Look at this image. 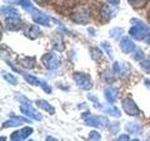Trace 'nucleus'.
Segmentation results:
<instances>
[{
    "instance_id": "nucleus-1",
    "label": "nucleus",
    "mask_w": 150,
    "mask_h": 141,
    "mask_svg": "<svg viewBox=\"0 0 150 141\" xmlns=\"http://www.w3.org/2000/svg\"><path fill=\"white\" fill-rule=\"evenodd\" d=\"M131 27L129 28V35L137 41H143L150 36V27L139 19H131Z\"/></svg>"
},
{
    "instance_id": "nucleus-2",
    "label": "nucleus",
    "mask_w": 150,
    "mask_h": 141,
    "mask_svg": "<svg viewBox=\"0 0 150 141\" xmlns=\"http://www.w3.org/2000/svg\"><path fill=\"white\" fill-rule=\"evenodd\" d=\"M70 19L79 25H84L88 23L90 19V12L88 8L83 5L77 6L70 13Z\"/></svg>"
},
{
    "instance_id": "nucleus-3",
    "label": "nucleus",
    "mask_w": 150,
    "mask_h": 141,
    "mask_svg": "<svg viewBox=\"0 0 150 141\" xmlns=\"http://www.w3.org/2000/svg\"><path fill=\"white\" fill-rule=\"evenodd\" d=\"M82 119L84 120V123L87 126L95 127V128H103V127H107L109 124V120L105 117L91 116V114H89V113L83 114Z\"/></svg>"
},
{
    "instance_id": "nucleus-4",
    "label": "nucleus",
    "mask_w": 150,
    "mask_h": 141,
    "mask_svg": "<svg viewBox=\"0 0 150 141\" xmlns=\"http://www.w3.org/2000/svg\"><path fill=\"white\" fill-rule=\"evenodd\" d=\"M73 79L76 82L77 86L83 89V90H90L93 88V83L90 79V76L83 73H74Z\"/></svg>"
},
{
    "instance_id": "nucleus-5",
    "label": "nucleus",
    "mask_w": 150,
    "mask_h": 141,
    "mask_svg": "<svg viewBox=\"0 0 150 141\" xmlns=\"http://www.w3.org/2000/svg\"><path fill=\"white\" fill-rule=\"evenodd\" d=\"M41 60L43 65L50 70L57 69L61 64V59L55 53H48L44 55Z\"/></svg>"
},
{
    "instance_id": "nucleus-6",
    "label": "nucleus",
    "mask_w": 150,
    "mask_h": 141,
    "mask_svg": "<svg viewBox=\"0 0 150 141\" xmlns=\"http://www.w3.org/2000/svg\"><path fill=\"white\" fill-rule=\"evenodd\" d=\"M122 107H123L124 111L129 116H138L140 114L139 107L129 98H125L122 101Z\"/></svg>"
},
{
    "instance_id": "nucleus-7",
    "label": "nucleus",
    "mask_w": 150,
    "mask_h": 141,
    "mask_svg": "<svg viewBox=\"0 0 150 141\" xmlns=\"http://www.w3.org/2000/svg\"><path fill=\"white\" fill-rule=\"evenodd\" d=\"M20 111L23 113V115L33 119L35 120H40L42 119V116L40 112L35 110L34 108L31 106V105H27V103H22L20 107Z\"/></svg>"
},
{
    "instance_id": "nucleus-8",
    "label": "nucleus",
    "mask_w": 150,
    "mask_h": 141,
    "mask_svg": "<svg viewBox=\"0 0 150 141\" xmlns=\"http://www.w3.org/2000/svg\"><path fill=\"white\" fill-rule=\"evenodd\" d=\"M32 133H33V128H31V127H23V129L13 132V133L11 135V139L16 140V141L25 140Z\"/></svg>"
},
{
    "instance_id": "nucleus-9",
    "label": "nucleus",
    "mask_w": 150,
    "mask_h": 141,
    "mask_svg": "<svg viewBox=\"0 0 150 141\" xmlns=\"http://www.w3.org/2000/svg\"><path fill=\"white\" fill-rule=\"evenodd\" d=\"M112 72H114L117 76H119L121 78H125L127 75H128L129 69V66L123 63V62H119V61H115V62L112 64Z\"/></svg>"
},
{
    "instance_id": "nucleus-10",
    "label": "nucleus",
    "mask_w": 150,
    "mask_h": 141,
    "mask_svg": "<svg viewBox=\"0 0 150 141\" xmlns=\"http://www.w3.org/2000/svg\"><path fill=\"white\" fill-rule=\"evenodd\" d=\"M117 11H118V9L112 7V6H108V5H105L100 9V17L105 21H109L112 18H114L116 14Z\"/></svg>"
},
{
    "instance_id": "nucleus-11",
    "label": "nucleus",
    "mask_w": 150,
    "mask_h": 141,
    "mask_svg": "<svg viewBox=\"0 0 150 141\" xmlns=\"http://www.w3.org/2000/svg\"><path fill=\"white\" fill-rule=\"evenodd\" d=\"M32 16L35 23L39 24V25L45 26H50V23H51L50 18L47 16L46 14L42 13L41 11H39L37 9L35 12L32 13Z\"/></svg>"
},
{
    "instance_id": "nucleus-12",
    "label": "nucleus",
    "mask_w": 150,
    "mask_h": 141,
    "mask_svg": "<svg viewBox=\"0 0 150 141\" xmlns=\"http://www.w3.org/2000/svg\"><path fill=\"white\" fill-rule=\"evenodd\" d=\"M23 122H26V123H29L30 120L25 119L23 117H13L12 119L6 120L5 122H3L2 127L3 128H9V127H17V126H20L23 124Z\"/></svg>"
},
{
    "instance_id": "nucleus-13",
    "label": "nucleus",
    "mask_w": 150,
    "mask_h": 141,
    "mask_svg": "<svg viewBox=\"0 0 150 141\" xmlns=\"http://www.w3.org/2000/svg\"><path fill=\"white\" fill-rule=\"evenodd\" d=\"M120 47H121V50L123 51L125 54H129L135 50L136 46L134 44V42L131 41L129 38L124 37L123 39L120 41Z\"/></svg>"
},
{
    "instance_id": "nucleus-14",
    "label": "nucleus",
    "mask_w": 150,
    "mask_h": 141,
    "mask_svg": "<svg viewBox=\"0 0 150 141\" xmlns=\"http://www.w3.org/2000/svg\"><path fill=\"white\" fill-rule=\"evenodd\" d=\"M23 26V22L20 18H7L6 19V27L7 29L11 31L19 30Z\"/></svg>"
},
{
    "instance_id": "nucleus-15",
    "label": "nucleus",
    "mask_w": 150,
    "mask_h": 141,
    "mask_svg": "<svg viewBox=\"0 0 150 141\" xmlns=\"http://www.w3.org/2000/svg\"><path fill=\"white\" fill-rule=\"evenodd\" d=\"M1 13L6 18H19L20 12L14 7L11 6H3L1 8Z\"/></svg>"
},
{
    "instance_id": "nucleus-16",
    "label": "nucleus",
    "mask_w": 150,
    "mask_h": 141,
    "mask_svg": "<svg viewBox=\"0 0 150 141\" xmlns=\"http://www.w3.org/2000/svg\"><path fill=\"white\" fill-rule=\"evenodd\" d=\"M118 88H107L104 89V97L108 103H112L116 101V98L118 96Z\"/></svg>"
},
{
    "instance_id": "nucleus-17",
    "label": "nucleus",
    "mask_w": 150,
    "mask_h": 141,
    "mask_svg": "<svg viewBox=\"0 0 150 141\" xmlns=\"http://www.w3.org/2000/svg\"><path fill=\"white\" fill-rule=\"evenodd\" d=\"M102 112L105 114H108L114 118H120L121 117V111L115 105H112L109 103H106L102 106Z\"/></svg>"
},
{
    "instance_id": "nucleus-18",
    "label": "nucleus",
    "mask_w": 150,
    "mask_h": 141,
    "mask_svg": "<svg viewBox=\"0 0 150 141\" xmlns=\"http://www.w3.org/2000/svg\"><path fill=\"white\" fill-rule=\"evenodd\" d=\"M19 63L25 69H32L36 65L35 58H30V56H23L19 58Z\"/></svg>"
},
{
    "instance_id": "nucleus-19",
    "label": "nucleus",
    "mask_w": 150,
    "mask_h": 141,
    "mask_svg": "<svg viewBox=\"0 0 150 141\" xmlns=\"http://www.w3.org/2000/svg\"><path fill=\"white\" fill-rule=\"evenodd\" d=\"M52 46L53 48L58 52H63L65 50V43L63 41L62 37L60 35H56L54 37L53 41H52Z\"/></svg>"
},
{
    "instance_id": "nucleus-20",
    "label": "nucleus",
    "mask_w": 150,
    "mask_h": 141,
    "mask_svg": "<svg viewBox=\"0 0 150 141\" xmlns=\"http://www.w3.org/2000/svg\"><path fill=\"white\" fill-rule=\"evenodd\" d=\"M36 105L38 107H40V108H41V109L45 110L46 112L50 113V114H52V115L54 113V108L48 102H46L44 100H38L36 102Z\"/></svg>"
},
{
    "instance_id": "nucleus-21",
    "label": "nucleus",
    "mask_w": 150,
    "mask_h": 141,
    "mask_svg": "<svg viewBox=\"0 0 150 141\" xmlns=\"http://www.w3.org/2000/svg\"><path fill=\"white\" fill-rule=\"evenodd\" d=\"M126 130L132 135H138L142 132V126L135 122H129L128 124H126Z\"/></svg>"
},
{
    "instance_id": "nucleus-22",
    "label": "nucleus",
    "mask_w": 150,
    "mask_h": 141,
    "mask_svg": "<svg viewBox=\"0 0 150 141\" xmlns=\"http://www.w3.org/2000/svg\"><path fill=\"white\" fill-rule=\"evenodd\" d=\"M40 35V29L38 26H32L28 28L27 30V36L31 40H36Z\"/></svg>"
},
{
    "instance_id": "nucleus-23",
    "label": "nucleus",
    "mask_w": 150,
    "mask_h": 141,
    "mask_svg": "<svg viewBox=\"0 0 150 141\" xmlns=\"http://www.w3.org/2000/svg\"><path fill=\"white\" fill-rule=\"evenodd\" d=\"M23 77H25V80L28 83L32 85V86H40L41 84V80L39 79L38 77L34 76V75L29 74V73H23Z\"/></svg>"
},
{
    "instance_id": "nucleus-24",
    "label": "nucleus",
    "mask_w": 150,
    "mask_h": 141,
    "mask_svg": "<svg viewBox=\"0 0 150 141\" xmlns=\"http://www.w3.org/2000/svg\"><path fill=\"white\" fill-rule=\"evenodd\" d=\"M17 2L20 4L23 9H26L27 11H29L31 14L37 11V9L33 6L32 3L29 1V0H17Z\"/></svg>"
},
{
    "instance_id": "nucleus-25",
    "label": "nucleus",
    "mask_w": 150,
    "mask_h": 141,
    "mask_svg": "<svg viewBox=\"0 0 150 141\" xmlns=\"http://www.w3.org/2000/svg\"><path fill=\"white\" fill-rule=\"evenodd\" d=\"M128 2L133 9H140L145 7L147 4V0H128Z\"/></svg>"
},
{
    "instance_id": "nucleus-26",
    "label": "nucleus",
    "mask_w": 150,
    "mask_h": 141,
    "mask_svg": "<svg viewBox=\"0 0 150 141\" xmlns=\"http://www.w3.org/2000/svg\"><path fill=\"white\" fill-rule=\"evenodd\" d=\"M2 77L6 80L8 83H9L11 85H13V86H16L18 84V80L17 78L12 75L11 73H5V72H2Z\"/></svg>"
},
{
    "instance_id": "nucleus-27",
    "label": "nucleus",
    "mask_w": 150,
    "mask_h": 141,
    "mask_svg": "<svg viewBox=\"0 0 150 141\" xmlns=\"http://www.w3.org/2000/svg\"><path fill=\"white\" fill-rule=\"evenodd\" d=\"M100 44L102 46V48L104 49V51H105V53L107 54V56H109V58L112 59V58H114V51H112V48L111 44L108 41H101Z\"/></svg>"
},
{
    "instance_id": "nucleus-28",
    "label": "nucleus",
    "mask_w": 150,
    "mask_h": 141,
    "mask_svg": "<svg viewBox=\"0 0 150 141\" xmlns=\"http://www.w3.org/2000/svg\"><path fill=\"white\" fill-rule=\"evenodd\" d=\"M102 52L100 51V49L97 48V47H92V48H90V56L92 59L94 60H98L101 58L102 56Z\"/></svg>"
},
{
    "instance_id": "nucleus-29",
    "label": "nucleus",
    "mask_w": 150,
    "mask_h": 141,
    "mask_svg": "<svg viewBox=\"0 0 150 141\" xmlns=\"http://www.w3.org/2000/svg\"><path fill=\"white\" fill-rule=\"evenodd\" d=\"M101 77L107 83H112V82H114V80H115L112 73L111 72H107V70H106V72H103L101 73Z\"/></svg>"
},
{
    "instance_id": "nucleus-30",
    "label": "nucleus",
    "mask_w": 150,
    "mask_h": 141,
    "mask_svg": "<svg viewBox=\"0 0 150 141\" xmlns=\"http://www.w3.org/2000/svg\"><path fill=\"white\" fill-rule=\"evenodd\" d=\"M140 66L145 73H150V58L141 60Z\"/></svg>"
},
{
    "instance_id": "nucleus-31",
    "label": "nucleus",
    "mask_w": 150,
    "mask_h": 141,
    "mask_svg": "<svg viewBox=\"0 0 150 141\" xmlns=\"http://www.w3.org/2000/svg\"><path fill=\"white\" fill-rule=\"evenodd\" d=\"M144 52L141 50V49H137L135 52H134V54L132 56V58L133 59L135 60H143L144 58Z\"/></svg>"
},
{
    "instance_id": "nucleus-32",
    "label": "nucleus",
    "mask_w": 150,
    "mask_h": 141,
    "mask_svg": "<svg viewBox=\"0 0 150 141\" xmlns=\"http://www.w3.org/2000/svg\"><path fill=\"white\" fill-rule=\"evenodd\" d=\"M121 34H122V29H120V28H114V29H112L110 31V35L115 38V39H118Z\"/></svg>"
},
{
    "instance_id": "nucleus-33",
    "label": "nucleus",
    "mask_w": 150,
    "mask_h": 141,
    "mask_svg": "<svg viewBox=\"0 0 150 141\" xmlns=\"http://www.w3.org/2000/svg\"><path fill=\"white\" fill-rule=\"evenodd\" d=\"M40 87L42 88V89L46 92L50 94L52 92V88L48 85V83H47L46 81H44V80H41V84H40Z\"/></svg>"
},
{
    "instance_id": "nucleus-34",
    "label": "nucleus",
    "mask_w": 150,
    "mask_h": 141,
    "mask_svg": "<svg viewBox=\"0 0 150 141\" xmlns=\"http://www.w3.org/2000/svg\"><path fill=\"white\" fill-rule=\"evenodd\" d=\"M88 136H89V138L92 139V140H100L101 138L100 134L98 133V132H96V131L90 132V133H89V135H88Z\"/></svg>"
},
{
    "instance_id": "nucleus-35",
    "label": "nucleus",
    "mask_w": 150,
    "mask_h": 141,
    "mask_svg": "<svg viewBox=\"0 0 150 141\" xmlns=\"http://www.w3.org/2000/svg\"><path fill=\"white\" fill-rule=\"evenodd\" d=\"M16 98H17V100H18L19 102H21L22 103H27V105H31V103H30L29 101H28L25 96L21 95V94H17V95H16Z\"/></svg>"
},
{
    "instance_id": "nucleus-36",
    "label": "nucleus",
    "mask_w": 150,
    "mask_h": 141,
    "mask_svg": "<svg viewBox=\"0 0 150 141\" xmlns=\"http://www.w3.org/2000/svg\"><path fill=\"white\" fill-rule=\"evenodd\" d=\"M129 136L128 135H121L117 140H129Z\"/></svg>"
},
{
    "instance_id": "nucleus-37",
    "label": "nucleus",
    "mask_w": 150,
    "mask_h": 141,
    "mask_svg": "<svg viewBox=\"0 0 150 141\" xmlns=\"http://www.w3.org/2000/svg\"><path fill=\"white\" fill-rule=\"evenodd\" d=\"M87 97H88L89 99H91V101H92V102L98 103V99H97V98H96L95 96H93V95H90V94H88V95H87Z\"/></svg>"
},
{
    "instance_id": "nucleus-38",
    "label": "nucleus",
    "mask_w": 150,
    "mask_h": 141,
    "mask_svg": "<svg viewBox=\"0 0 150 141\" xmlns=\"http://www.w3.org/2000/svg\"><path fill=\"white\" fill-rule=\"evenodd\" d=\"M107 1L112 5H118L120 3V0H107Z\"/></svg>"
},
{
    "instance_id": "nucleus-39",
    "label": "nucleus",
    "mask_w": 150,
    "mask_h": 141,
    "mask_svg": "<svg viewBox=\"0 0 150 141\" xmlns=\"http://www.w3.org/2000/svg\"><path fill=\"white\" fill-rule=\"evenodd\" d=\"M34 1L37 2V3H39V4H43V3L46 2V0H34Z\"/></svg>"
},
{
    "instance_id": "nucleus-40",
    "label": "nucleus",
    "mask_w": 150,
    "mask_h": 141,
    "mask_svg": "<svg viewBox=\"0 0 150 141\" xmlns=\"http://www.w3.org/2000/svg\"><path fill=\"white\" fill-rule=\"evenodd\" d=\"M46 140H57V139H56V138H54V137H53V136H48V137H47L46 138Z\"/></svg>"
},
{
    "instance_id": "nucleus-41",
    "label": "nucleus",
    "mask_w": 150,
    "mask_h": 141,
    "mask_svg": "<svg viewBox=\"0 0 150 141\" xmlns=\"http://www.w3.org/2000/svg\"><path fill=\"white\" fill-rule=\"evenodd\" d=\"M145 85H147L148 87H150V80H146V81H145Z\"/></svg>"
}]
</instances>
